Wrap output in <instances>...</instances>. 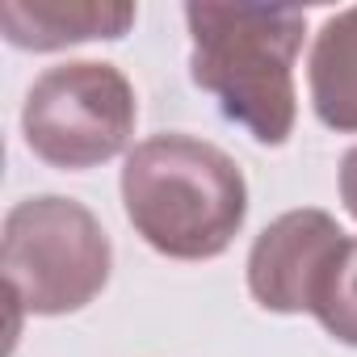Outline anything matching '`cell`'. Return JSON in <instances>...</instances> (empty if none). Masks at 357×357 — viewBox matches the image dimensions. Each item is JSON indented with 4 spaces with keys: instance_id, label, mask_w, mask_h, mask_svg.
I'll return each instance as SVG.
<instances>
[{
    "instance_id": "9",
    "label": "cell",
    "mask_w": 357,
    "mask_h": 357,
    "mask_svg": "<svg viewBox=\"0 0 357 357\" xmlns=\"http://www.w3.org/2000/svg\"><path fill=\"white\" fill-rule=\"evenodd\" d=\"M340 202L357 219V147H349L344 160H340Z\"/></svg>"
},
{
    "instance_id": "3",
    "label": "cell",
    "mask_w": 357,
    "mask_h": 357,
    "mask_svg": "<svg viewBox=\"0 0 357 357\" xmlns=\"http://www.w3.org/2000/svg\"><path fill=\"white\" fill-rule=\"evenodd\" d=\"M0 269L22 311L72 315L105 290L114 269V244L84 202L63 194H38L5 215Z\"/></svg>"
},
{
    "instance_id": "2",
    "label": "cell",
    "mask_w": 357,
    "mask_h": 357,
    "mask_svg": "<svg viewBox=\"0 0 357 357\" xmlns=\"http://www.w3.org/2000/svg\"><path fill=\"white\" fill-rule=\"evenodd\" d=\"M194 55L190 76L261 147L294 135V63L307 38V9L294 5H185Z\"/></svg>"
},
{
    "instance_id": "7",
    "label": "cell",
    "mask_w": 357,
    "mask_h": 357,
    "mask_svg": "<svg viewBox=\"0 0 357 357\" xmlns=\"http://www.w3.org/2000/svg\"><path fill=\"white\" fill-rule=\"evenodd\" d=\"M311 105L328 130L357 135V5L332 13L311 47L307 63Z\"/></svg>"
},
{
    "instance_id": "4",
    "label": "cell",
    "mask_w": 357,
    "mask_h": 357,
    "mask_svg": "<svg viewBox=\"0 0 357 357\" xmlns=\"http://www.w3.org/2000/svg\"><path fill=\"white\" fill-rule=\"evenodd\" d=\"M139 101L122 68L101 59H72L47 68L22 105L26 147L63 172L97 168L126 151Z\"/></svg>"
},
{
    "instance_id": "8",
    "label": "cell",
    "mask_w": 357,
    "mask_h": 357,
    "mask_svg": "<svg viewBox=\"0 0 357 357\" xmlns=\"http://www.w3.org/2000/svg\"><path fill=\"white\" fill-rule=\"evenodd\" d=\"M311 315L319 319V328L332 340L357 349V236H349L340 244V252H336V261H332V269L324 278V290H319Z\"/></svg>"
},
{
    "instance_id": "1",
    "label": "cell",
    "mask_w": 357,
    "mask_h": 357,
    "mask_svg": "<svg viewBox=\"0 0 357 357\" xmlns=\"http://www.w3.org/2000/svg\"><path fill=\"white\" fill-rule=\"evenodd\" d=\"M122 206L160 257L211 261L231 248L248 219V181L223 147L168 130L126 151Z\"/></svg>"
},
{
    "instance_id": "5",
    "label": "cell",
    "mask_w": 357,
    "mask_h": 357,
    "mask_svg": "<svg viewBox=\"0 0 357 357\" xmlns=\"http://www.w3.org/2000/svg\"><path fill=\"white\" fill-rule=\"evenodd\" d=\"M344 240L349 236L340 231V223L319 206L278 215L252 240V252H248V290H252V298L265 311H278V315L311 311Z\"/></svg>"
},
{
    "instance_id": "6",
    "label": "cell",
    "mask_w": 357,
    "mask_h": 357,
    "mask_svg": "<svg viewBox=\"0 0 357 357\" xmlns=\"http://www.w3.org/2000/svg\"><path fill=\"white\" fill-rule=\"evenodd\" d=\"M135 26V5L122 0H5L0 30L22 51H63L93 38H122Z\"/></svg>"
}]
</instances>
